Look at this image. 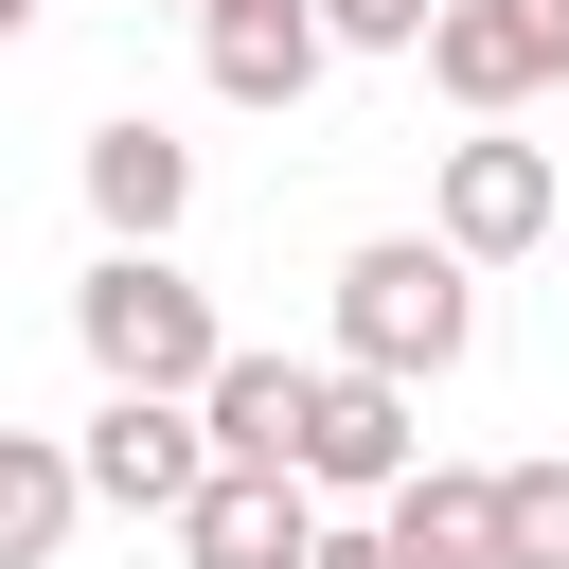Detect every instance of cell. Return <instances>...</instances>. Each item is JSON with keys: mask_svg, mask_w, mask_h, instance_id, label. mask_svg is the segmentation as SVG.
I'll return each instance as SVG.
<instances>
[{"mask_svg": "<svg viewBox=\"0 0 569 569\" xmlns=\"http://www.w3.org/2000/svg\"><path fill=\"white\" fill-rule=\"evenodd\" d=\"M338 356L445 391V373L480 356V267H462L445 231H356V249H338Z\"/></svg>", "mask_w": 569, "mask_h": 569, "instance_id": "obj_1", "label": "cell"}, {"mask_svg": "<svg viewBox=\"0 0 569 569\" xmlns=\"http://www.w3.org/2000/svg\"><path fill=\"white\" fill-rule=\"evenodd\" d=\"M71 356H89L107 391H196V373L231 356V320H213V284H196L178 249L107 231V249H89V284H71Z\"/></svg>", "mask_w": 569, "mask_h": 569, "instance_id": "obj_2", "label": "cell"}, {"mask_svg": "<svg viewBox=\"0 0 569 569\" xmlns=\"http://www.w3.org/2000/svg\"><path fill=\"white\" fill-rule=\"evenodd\" d=\"M427 89L462 124H516L533 89H569V0H445L427 18Z\"/></svg>", "mask_w": 569, "mask_h": 569, "instance_id": "obj_3", "label": "cell"}, {"mask_svg": "<svg viewBox=\"0 0 569 569\" xmlns=\"http://www.w3.org/2000/svg\"><path fill=\"white\" fill-rule=\"evenodd\" d=\"M551 213H569V178H551V142H516V124L445 142V178H427V231H445L462 267H516V249H551Z\"/></svg>", "mask_w": 569, "mask_h": 569, "instance_id": "obj_4", "label": "cell"}, {"mask_svg": "<svg viewBox=\"0 0 569 569\" xmlns=\"http://www.w3.org/2000/svg\"><path fill=\"white\" fill-rule=\"evenodd\" d=\"M427 391L409 373H356V356H320V391H302V480L320 498H391L409 462H427V427H409Z\"/></svg>", "mask_w": 569, "mask_h": 569, "instance_id": "obj_5", "label": "cell"}, {"mask_svg": "<svg viewBox=\"0 0 569 569\" xmlns=\"http://www.w3.org/2000/svg\"><path fill=\"white\" fill-rule=\"evenodd\" d=\"M71 462H89L107 516H178V498L213 480V427H196V391H107V409L71 427Z\"/></svg>", "mask_w": 569, "mask_h": 569, "instance_id": "obj_6", "label": "cell"}, {"mask_svg": "<svg viewBox=\"0 0 569 569\" xmlns=\"http://www.w3.org/2000/svg\"><path fill=\"white\" fill-rule=\"evenodd\" d=\"M160 533H178V569H302L320 551V480L302 462H213Z\"/></svg>", "mask_w": 569, "mask_h": 569, "instance_id": "obj_7", "label": "cell"}, {"mask_svg": "<svg viewBox=\"0 0 569 569\" xmlns=\"http://www.w3.org/2000/svg\"><path fill=\"white\" fill-rule=\"evenodd\" d=\"M196 53H213V107H249V124H284V107L338 71L320 0H196Z\"/></svg>", "mask_w": 569, "mask_h": 569, "instance_id": "obj_8", "label": "cell"}, {"mask_svg": "<svg viewBox=\"0 0 569 569\" xmlns=\"http://www.w3.org/2000/svg\"><path fill=\"white\" fill-rule=\"evenodd\" d=\"M71 178H89V231H142V249H178V213H196V142L160 107H107L71 142Z\"/></svg>", "mask_w": 569, "mask_h": 569, "instance_id": "obj_9", "label": "cell"}, {"mask_svg": "<svg viewBox=\"0 0 569 569\" xmlns=\"http://www.w3.org/2000/svg\"><path fill=\"white\" fill-rule=\"evenodd\" d=\"M302 391H320V356H213L196 373V427H213V462H302Z\"/></svg>", "mask_w": 569, "mask_h": 569, "instance_id": "obj_10", "label": "cell"}, {"mask_svg": "<svg viewBox=\"0 0 569 569\" xmlns=\"http://www.w3.org/2000/svg\"><path fill=\"white\" fill-rule=\"evenodd\" d=\"M373 533H391L409 569H498V462H409V480L373 498Z\"/></svg>", "mask_w": 569, "mask_h": 569, "instance_id": "obj_11", "label": "cell"}, {"mask_svg": "<svg viewBox=\"0 0 569 569\" xmlns=\"http://www.w3.org/2000/svg\"><path fill=\"white\" fill-rule=\"evenodd\" d=\"M71 516H89V462H71L53 427H0V569H53Z\"/></svg>", "mask_w": 569, "mask_h": 569, "instance_id": "obj_12", "label": "cell"}, {"mask_svg": "<svg viewBox=\"0 0 569 569\" xmlns=\"http://www.w3.org/2000/svg\"><path fill=\"white\" fill-rule=\"evenodd\" d=\"M498 569H569V462H498Z\"/></svg>", "mask_w": 569, "mask_h": 569, "instance_id": "obj_13", "label": "cell"}, {"mask_svg": "<svg viewBox=\"0 0 569 569\" xmlns=\"http://www.w3.org/2000/svg\"><path fill=\"white\" fill-rule=\"evenodd\" d=\"M427 18H445V0H320L338 53H427Z\"/></svg>", "mask_w": 569, "mask_h": 569, "instance_id": "obj_14", "label": "cell"}, {"mask_svg": "<svg viewBox=\"0 0 569 569\" xmlns=\"http://www.w3.org/2000/svg\"><path fill=\"white\" fill-rule=\"evenodd\" d=\"M302 569H409V551L373 533V498H320V551H302Z\"/></svg>", "mask_w": 569, "mask_h": 569, "instance_id": "obj_15", "label": "cell"}, {"mask_svg": "<svg viewBox=\"0 0 569 569\" xmlns=\"http://www.w3.org/2000/svg\"><path fill=\"white\" fill-rule=\"evenodd\" d=\"M18 36H36V0H0V53H18Z\"/></svg>", "mask_w": 569, "mask_h": 569, "instance_id": "obj_16", "label": "cell"}, {"mask_svg": "<svg viewBox=\"0 0 569 569\" xmlns=\"http://www.w3.org/2000/svg\"><path fill=\"white\" fill-rule=\"evenodd\" d=\"M178 18H196V0H178Z\"/></svg>", "mask_w": 569, "mask_h": 569, "instance_id": "obj_17", "label": "cell"}]
</instances>
